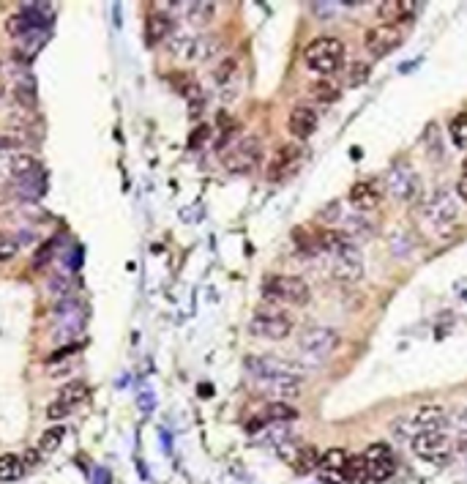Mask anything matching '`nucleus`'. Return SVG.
Listing matches in <instances>:
<instances>
[{
	"mask_svg": "<svg viewBox=\"0 0 467 484\" xmlns=\"http://www.w3.org/2000/svg\"><path fill=\"white\" fill-rule=\"evenodd\" d=\"M244 367L265 394L284 400V397H295L301 391L303 369L293 361H284L279 356H249Z\"/></svg>",
	"mask_w": 467,
	"mask_h": 484,
	"instance_id": "1",
	"label": "nucleus"
},
{
	"mask_svg": "<svg viewBox=\"0 0 467 484\" xmlns=\"http://www.w3.org/2000/svg\"><path fill=\"white\" fill-rule=\"evenodd\" d=\"M303 60L309 72L320 74V79H331L344 69V44L334 36H320L306 47Z\"/></svg>",
	"mask_w": 467,
	"mask_h": 484,
	"instance_id": "2",
	"label": "nucleus"
},
{
	"mask_svg": "<svg viewBox=\"0 0 467 484\" xmlns=\"http://www.w3.org/2000/svg\"><path fill=\"white\" fill-rule=\"evenodd\" d=\"M263 293L270 301H279V304H290V306H303L309 304L312 299V290L309 284L301 280V277H290V274H273L263 282Z\"/></svg>",
	"mask_w": 467,
	"mask_h": 484,
	"instance_id": "3",
	"label": "nucleus"
},
{
	"mask_svg": "<svg viewBox=\"0 0 467 484\" xmlns=\"http://www.w3.org/2000/svg\"><path fill=\"white\" fill-rule=\"evenodd\" d=\"M260 159H263V143H260V137L257 134H246V137H241L230 151L224 153L221 164L232 176H246V173H251L260 164Z\"/></svg>",
	"mask_w": 467,
	"mask_h": 484,
	"instance_id": "4",
	"label": "nucleus"
},
{
	"mask_svg": "<svg viewBox=\"0 0 467 484\" xmlns=\"http://www.w3.org/2000/svg\"><path fill=\"white\" fill-rule=\"evenodd\" d=\"M339 342H342L339 332H334L328 326H312V329H306V332L301 334L298 348H301V353H303L306 361L320 364V361H325V358L339 348Z\"/></svg>",
	"mask_w": 467,
	"mask_h": 484,
	"instance_id": "5",
	"label": "nucleus"
},
{
	"mask_svg": "<svg viewBox=\"0 0 467 484\" xmlns=\"http://www.w3.org/2000/svg\"><path fill=\"white\" fill-rule=\"evenodd\" d=\"M249 332L254 336H260V339L279 342V339H287L293 334V320L282 309H270V306L268 309H257L251 315V320H249Z\"/></svg>",
	"mask_w": 467,
	"mask_h": 484,
	"instance_id": "6",
	"label": "nucleus"
},
{
	"mask_svg": "<svg viewBox=\"0 0 467 484\" xmlns=\"http://www.w3.org/2000/svg\"><path fill=\"white\" fill-rule=\"evenodd\" d=\"M410 449L413 454L421 457L423 462H435L442 465L451 459V438L445 435V430H432V433H416L410 440Z\"/></svg>",
	"mask_w": 467,
	"mask_h": 484,
	"instance_id": "7",
	"label": "nucleus"
},
{
	"mask_svg": "<svg viewBox=\"0 0 467 484\" xmlns=\"http://www.w3.org/2000/svg\"><path fill=\"white\" fill-rule=\"evenodd\" d=\"M402 41H404V27L391 25V22L371 25L367 33H364V47H367L374 58H386V55H391Z\"/></svg>",
	"mask_w": 467,
	"mask_h": 484,
	"instance_id": "8",
	"label": "nucleus"
},
{
	"mask_svg": "<svg viewBox=\"0 0 467 484\" xmlns=\"http://www.w3.org/2000/svg\"><path fill=\"white\" fill-rule=\"evenodd\" d=\"M219 47V41L213 36H186V33H175V39L170 41L172 55L183 58V60H208L213 58V52Z\"/></svg>",
	"mask_w": 467,
	"mask_h": 484,
	"instance_id": "9",
	"label": "nucleus"
},
{
	"mask_svg": "<svg viewBox=\"0 0 467 484\" xmlns=\"http://www.w3.org/2000/svg\"><path fill=\"white\" fill-rule=\"evenodd\" d=\"M334 274H336V280L344 282H358L364 277V255L355 247V241L344 238L339 249L334 252Z\"/></svg>",
	"mask_w": 467,
	"mask_h": 484,
	"instance_id": "10",
	"label": "nucleus"
},
{
	"mask_svg": "<svg viewBox=\"0 0 467 484\" xmlns=\"http://www.w3.org/2000/svg\"><path fill=\"white\" fill-rule=\"evenodd\" d=\"M386 186H388V192H391V197L396 203H410L418 195L416 170L410 164H404V162L393 164L388 170V176H386Z\"/></svg>",
	"mask_w": 467,
	"mask_h": 484,
	"instance_id": "11",
	"label": "nucleus"
},
{
	"mask_svg": "<svg viewBox=\"0 0 467 484\" xmlns=\"http://www.w3.org/2000/svg\"><path fill=\"white\" fill-rule=\"evenodd\" d=\"M361 457L367 462L369 482H386V479H391V473L396 471V457H393L388 443H371Z\"/></svg>",
	"mask_w": 467,
	"mask_h": 484,
	"instance_id": "12",
	"label": "nucleus"
},
{
	"mask_svg": "<svg viewBox=\"0 0 467 484\" xmlns=\"http://www.w3.org/2000/svg\"><path fill=\"white\" fill-rule=\"evenodd\" d=\"M301 162H303V148H301L298 143L282 145L279 151L273 153V159L268 162V181L279 183V181L290 178L295 170L301 167Z\"/></svg>",
	"mask_w": 467,
	"mask_h": 484,
	"instance_id": "13",
	"label": "nucleus"
},
{
	"mask_svg": "<svg viewBox=\"0 0 467 484\" xmlns=\"http://www.w3.org/2000/svg\"><path fill=\"white\" fill-rule=\"evenodd\" d=\"M423 214H426V222H429L432 228L451 230V225H454L456 216H459V205H456V200H454L448 192H438V195L426 203Z\"/></svg>",
	"mask_w": 467,
	"mask_h": 484,
	"instance_id": "14",
	"label": "nucleus"
},
{
	"mask_svg": "<svg viewBox=\"0 0 467 484\" xmlns=\"http://www.w3.org/2000/svg\"><path fill=\"white\" fill-rule=\"evenodd\" d=\"M421 8H423V3H418V0H386L377 6V17L391 25H404Z\"/></svg>",
	"mask_w": 467,
	"mask_h": 484,
	"instance_id": "15",
	"label": "nucleus"
},
{
	"mask_svg": "<svg viewBox=\"0 0 467 484\" xmlns=\"http://www.w3.org/2000/svg\"><path fill=\"white\" fill-rule=\"evenodd\" d=\"M347 452L344 449H328L325 454H320L317 473L322 482L328 484H339L344 482V465H347Z\"/></svg>",
	"mask_w": 467,
	"mask_h": 484,
	"instance_id": "16",
	"label": "nucleus"
},
{
	"mask_svg": "<svg viewBox=\"0 0 467 484\" xmlns=\"http://www.w3.org/2000/svg\"><path fill=\"white\" fill-rule=\"evenodd\" d=\"M320 126V118L317 112L312 110V107H295L293 112H290V118H287V129H290V134H293L295 140H309L315 131H317Z\"/></svg>",
	"mask_w": 467,
	"mask_h": 484,
	"instance_id": "17",
	"label": "nucleus"
},
{
	"mask_svg": "<svg viewBox=\"0 0 467 484\" xmlns=\"http://www.w3.org/2000/svg\"><path fill=\"white\" fill-rule=\"evenodd\" d=\"M383 200V192L374 181H358L350 189V203L355 205V211H374Z\"/></svg>",
	"mask_w": 467,
	"mask_h": 484,
	"instance_id": "18",
	"label": "nucleus"
},
{
	"mask_svg": "<svg viewBox=\"0 0 467 484\" xmlns=\"http://www.w3.org/2000/svg\"><path fill=\"white\" fill-rule=\"evenodd\" d=\"M445 408L442 405H423L413 413V424H416V433H432V430H445Z\"/></svg>",
	"mask_w": 467,
	"mask_h": 484,
	"instance_id": "19",
	"label": "nucleus"
},
{
	"mask_svg": "<svg viewBox=\"0 0 467 484\" xmlns=\"http://www.w3.org/2000/svg\"><path fill=\"white\" fill-rule=\"evenodd\" d=\"M145 30H147V44H159V41H164L167 36L175 33V22H172V17L167 11H150L147 14Z\"/></svg>",
	"mask_w": 467,
	"mask_h": 484,
	"instance_id": "20",
	"label": "nucleus"
},
{
	"mask_svg": "<svg viewBox=\"0 0 467 484\" xmlns=\"http://www.w3.org/2000/svg\"><path fill=\"white\" fill-rule=\"evenodd\" d=\"M58 403H63L69 410H74L77 405H82L85 400H88V383L85 381H69L63 388H60V394L55 397Z\"/></svg>",
	"mask_w": 467,
	"mask_h": 484,
	"instance_id": "21",
	"label": "nucleus"
},
{
	"mask_svg": "<svg viewBox=\"0 0 467 484\" xmlns=\"http://www.w3.org/2000/svg\"><path fill=\"white\" fill-rule=\"evenodd\" d=\"M290 462H293L295 473H309V471H317L320 465V452L317 446H298L295 449V454L290 457Z\"/></svg>",
	"mask_w": 467,
	"mask_h": 484,
	"instance_id": "22",
	"label": "nucleus"
},
{
	"mask_svg": "<svg viewBox=\"0 0 467 484\" xmlns=\"http://www.w3.org/2000/svg\"><path fill=\"white\" fill-rule=\"evenodd\" d=\"M263 419H265V424H284V421L298 419V408H293L290 403L273 400V403H268L265 410H263Z\"/></svg>",
	"mask_w": 467,
	"mask_h": 484,
	"instance_id": "23",
	"label": "nucleus"
},
{
	"mask_svg": "<svg viewBox=\"0 0 467 484\" xmlns=\"http://www.w3.org/2000/svg\"><path fill=\"white\" fill-rule=\"evenodd\" d=\"M11 173L22 181L33 178V176H39V173H41V164H39V159H36V156H30V153H20V156H14V159H11Z\"/></svg>",
	"mask_w": 467,
	"mask_h": 484,
	"instance_id": "24",
	"label": "nucleus"
},
{
	"mask_svg": "<svg viewBox=\"0 0 467 484\" xmlns=\"http://www.w3.org/2000/svg\"><path fill=\"white\" fill-rule=\"evenodd\" d=\"M309 96L320 104H334L342 93H339V88H336L331 79H315V82L309 85Z\"/></svg>",
	"mask_w": 467,
	"mask_h": 484,
	"instance_id": "25",
	"label": "nucleus"
},
{
	"mask_svg": "<svg viewBox=\"0 0 467 484\" xmlns=\"http://www.w3.org/2000/svg\"><path fill=\"white\" fill-rule=\"evenodd\" d=\"M213 17H216V3H211V0H199L189 6V22L195 27H205Z\"/></svg>",
	"mask_w": 467,
	"mask_h": 484,
	"instance_id": "26",
	"label": "nucleus"
},
{
	"mask_svg": "<svg viewBox=\"0 0 467 484\" xmlns=\"http://www.w3.org/2000/svg\"><path fill=\"white\" fill-rule=\"evenodd\" d=\"M344 482H350V484H367L369 482L367 462H364L361 454L347 457V465H344Z\"/></svg>",
	"mask_w": 467,
	"mask_h": 484,
	"instance_id": "27",
	"label": "nucleus"
},
{
	"mask_svg": "<svg viewBox=\"0 0 467 484\" xmlns=\"http://www.w3.org/2000/svg\"><path fill=\"white\" fill-rule=\"evenodd\" d=\"M22 471L25 465L17 454H0V482H17Z\"/></svg>",
	"mask_w": 467,
	"mask_h": 484,
	"instance_id": "28",
	"label": "nucleus"
},
{
	"mask_svg": "<svg viewBox=\"0 0 467 484\" xmlns=\"http://www.w3.org/2000/svg\"><path fill=\"white\" fill-rule=\"evenodd\" d=\"M63 438H66V427H63V424L49 427V430H44L41 438H39V452H41V454H52V452H58V446L63 443Z\"/></svg>",
	"mask_w": 467,
	"mask_h": 484,
	"instance_id": "29",
	"label": "nucleus"
},
{
	"mask_svg": "<svg viewBox=\"0 0 467 484\" xmlns=\"http://www.w3.org/2000/svg\"><path fill=\"white\" fill-rule=\"evenodd\" d=\"M172 85L180 91V96H186L189 102H197V99H202V93H199V85H197L195 77L183 74V72H178V74L172 77Z\"/></svg>",
	"mask_w": 467,
	"mask_h": 484,
	"instance_id": "30",
	"label": "nucleus"
},
{
	"mask_svg": "<svg viewBox=\"0 0 467 484\" xmlns=\"http://www.w3.org/2000/svg\"><path fill=\"white\" fill-rule=\"evenodd\" d=\"M448 134H451V143L456 148H467V112H459V115L451 118Z\"/></svg>",
	"mask_w": 467,
	"mask_h": 484,
	"instance_id": "31",
	"label": "nucleus"
},
{
	"mask_svg": "<svg viewBox=\"0 0 467 484\" xmlns=\"http://www.w3.org/2000/svg\"><path fill=\"white\" fill-rule=\"evenodd\" d=\"M235 74H238V60L235 58H224L216 66V72H213V82L216 85H230L235 79Z\"/></svg>",
	"mask_w": 467,
	"mask_h": 484,
	"instance_id": "32",
	"label": "nucleus"
},
{
	"mask_svg": "<svg viewBox=\"0 0 467 484\" xmlns=\"http://www.w3.org/2000/svg\"><path fill=\"white\" fill-rule=\"evenodd\" d=\"M17 252H20V238L17 235H8V233H0V263L11 260Z\"/></svg>",
	"mask_w": 467,
	"mask_h": 484,
	"instance_id": "33",
	"label": "nucleus"
},
{
	"mask_svg": "<svg viewBox=\"0 0 467 484\" xmlns=\"http://www.w3.org/2000/svg\"><path fill=\"white\" fill-rule=\"evenodd\" d=\"M369 74H371L369 63H361V60H355V63L350 66V77H347V85H350V88H358V85L369 82Z\"/></svg>",
	"mask_w": 467,
	"mask_h": 484,
	"instance_id": "34",
	"label": "nucleus"
},
{
	"mask_svg": "<svg viewBox=\"0 0 467 484\" xmlns=\"http://www.w3.org/2000/svg\"><path fill=\"white\" fill-rule=\"evenodd\" d=\"M6 30H8V36H30V33H33V27L25 22L20 11H17L14 17L6 20Z\"/></svg>",
	"mask_w": 467,
	"mask_h": 484,
	"instance_id": "35",
	"label": "nucleus"
},
{
	"mask_svg": "<svg viewBox=\"0 0 467 484\" xmlns=\"http://www.w3.org/2000/svg\"><path fill=\"white\" fill-rule=\"evenodd\" d=\"M208 140H211V126H208V124H199V126L189 134V148H202Z\"/></svg>",
	"mask_w": 467,
	"mask_h": 484,
	"instance_id": "36",
	"label": "nucleus"
},
{
	"mask_svg": "<svg viewBox=\"0 0 467 484\" xmlns=\"http://www.w3.org/2000/svg\"><path fill=\"white\" fill-rule=\"evenodd\" d=\"M17 102L25 104V107H36V91H33V82H27V85H20L17 88Z\"/></svg>",
	"mask_w": 467,
	"mask_h": 484,
	"instance_id": "37",
	"label": "nucleus"
},
{
	"mask_svg": "<svg viewBox=\"0 0 467 484\" xmlns=\"http://www.w3.org/2000/svg\"><path fill=\"white\" fill-rule=\"evenodd\" d=\"M69 413H72V410L66 408L63 403H58V400H52L47 405V419H52V421H60V419H66Z\"/></svg>",
	"mask_w": 467,
	"mask_h": 484,
	"instance_id": "38",
	"label": "nucleus"
},
{
	"mask_svg": "<svg viewBox=\"0 0 467 484\" xmlns=\"http://www.w3.org/2000/svg\"><path fill=\"white\" fill-rule=\"evenodd\" d=\"M426 137H429V140H426V145L432 148V156H435V159H440V134H438V126H435V124H429Z\"/></svg>",
	"mask_w": 467,
	"mask_h": 484,
	"instance_id": "39",
	"label": "nucleus"
},
{
	"mask_svg": "<svg viewBox=\"0 0 467 484\" xmlns=\"http://www.w3.org/2000/svg\"><path fill=\"white\" fill-rule=\"evenodd\" d=\"M339 214H342V208H339V203L334 200V203H328V208H325V211H320V219L334 222V219H339Z\"/></svg>",
	"mask_w": 467,
	"mask_h": 484,
	"instance_id": "40",
	"label": "nucleus"
},
{
	"mask_svg": "<svg viewBox=\"0 0 467 484\" xmlns=\"http://www.w3.org/2000/svg\"><path fill=\"white\" fill-rule=\"evenodd\" d=\"M456 195H459V197L467 203V176H465V173H462V178L456 181Z\"/></svg>",
	"mask_w": 467,
	"mask_h": 484,
	"instance_id": "41",
	"label": "nucleus"
},
{
	"mask_svg": "<svg viewBox=\"0 0 467 484\" xmlns=\"http://www.w3.org/2000/svg\"><path fill=\"white\" fill-rule=\"evenodd\" d=\"M39 457H41V452H39V449H30V452L25 454L22 465H36V462H39Z\"/></svg>",
	"mask_w": 467,
	"mask_h": 484,
	"instance_id": "42",
	"label": "nucleus"
},
{
	"mask_svg": "<svg viewBox=\"0 0 467 484\" xmlns=\"http://www.w3.org/2000/svg\"><path fill=\"white\" fill-rule=\"evenodd\" d=\"M17 145H20L17 137H3V140H0V148H17Z\"/></svg>",
	"mask_w": 467,
	"mask_h": 484,
	"instance_id": "43",
	"label": "nucleus"
},
{
	"mask_svg": "<svg viewBox=\"0 0 467 484\" xmlns=\"http://www.w3.org/2000/svg\"><path fill=\"white\" fill-rule=\"evenodd\" d=\"M462 424H465V427H467V408L462 410Z\"/></svg>",
	"mask_w": 467,
	"mask_h": 484,
	"instance_id": "44",
	"label": "nucleus"
},
{
	"mask_svg": "<svg viewBox=\"0 0 467 484\" xmlns=\"http://www.w3.org/2000/svg\"><path fill=\"white\" fill-rule=\"evenodd\" d=\"M3 96H6V85L0 82V99H3Z\"/></svg>",
	"mask_w": 467,
	"mask_h": 484,
	"instance_id": "45",
	"label": "nucleus"
},
{
	"mask_svg": "<svg viewBox=\"0 0 467 484\" xmlns=\"http://www.w3.org/2000/svg\"><path fill=\"white\" fill-rule=\"evenodd\" d=\"M465 176H467V159H465Z\"/></svg>",
	"mask_w": 467,
	"mask_h": 484,
	"instance_id": "46",
	"label": "nucleus"
},
{
	"mask_svg": "<svg viewBox=\"0 0 467 484\" xmlns=\"http://www.w3.org/2000/svg\"><path fill=\"white\" fill-rule=\"evenodd\" d=\"M0 69H3V60H0Z\"/></svg>",
	"mask_w": 467,
	"mask_h": 484,
	"instance_id": "47",
	"label": "nucleus"
}]
</instances>
